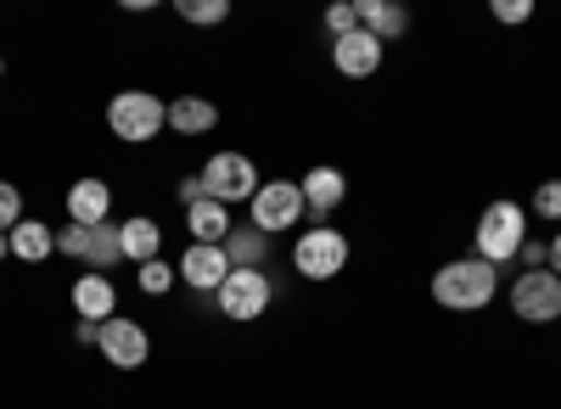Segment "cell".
I'll use <instances>...</instances> for the list:
<instances>
[{
    "mask_svg": "<svg viewBox=\"0 0 561 409\" xmlns=\"http://www.w3.org/2000/svg\"><path fill=\"white\" fill-rule=\"evenodd\" d=\"M147 353H152V337L140 320H124V314H113V320L102 326V359L113 371H140L147 365Z\"/></svg>",
    "mask_w": 561,
    "mask_h": 409,
    "instance_id": "obj_9",
    "label": "cell"
},
{
    "mask_svg": "<svg viewBox=\"0 0 561 409\" xmlns=\"http://www.w3.org/2000/svg\"><path fill=\"white\" fill-rule=\"evenodd\" d=\"M248 208H253V231H264V236H280V231H293V224L309 219L298 179H264Z\"/></svg>",
    "mask_w": 561,
    "mask_h": 409,
    "instance_id": "obj_6",
    "label": "cell"
},
{
    "mask_svg": "<svg viewBox=\"0 0 561 409\" xmlns=\"http://www.w3.org/2000/svg\"><path fill=\"white\" fill-rule=\"evenodd\" d=\"M18 224H23V191L12 186V179H0V231H18Z\"/></svg>",
    "mask_w": 561,
    "mask_h": 409,
    "instance_id": "obj_23",
    "label": "cell"
},
{
    "mask_svg": "<svg viewBox=\"0 0 561 409\" xmlns=\"http://www.w3.org/2000/svg\"><path fill=\"white\" fill-rule=\"evenodd\" d=\"M180 202H185V208L203 202V179H197V174H185V179H180Z\"/></svg>",
    "mask_w": 561,
    "mask_h": 409,
    "instance_id": "obj_29",
    "label": "cell"
},
{
    "mask_svg": "<svg viewBox=\"0 0 561 409\" xmlns=\"http://www.w3.org/2000/svg\"><path fill=\"white\" fill-rule=\"evenodd\" d=\"M135 281H140V292H147V297H163V292L180 281V269L163 264V258H152V264H140V269H135Z\"/></svg>",
    "mask_w": 561,
    "mask_h": 409,
    "instance_id": "obj_21",
    "label": "cell"
},
{
    "mask_svg": "<svg viewBox=\"0 0 561 409\" xmlns=\"http://www.w3.org/2000/svg\"><path fill=\"white\" fill-rule=\"evenodd\" d=\"M185 231H192V242H208V247H225V236L237 231V219H230V208H219V202H192L185 208Z\"/></svg>",
    "mask_w": 561,
    "mask_h": 409,
    "instance_id": "obj_17",
    "label": "cell"
},
{
    "mask_svg": "<svg viewBox=\"0 0 561 409\" xmlns=\"http://www.w3.org/2000/svg\"><path fill=\"white\" fill-rule=\"evenodd\" d=\"M354 12H359V28L377 34L382 45L410 28V7H399V0H354Z\"/></svg>",
    "mask_w": 561,
    "mask_h": 409,
    "instance_id": "obj_16",
    "label": "cell"
},
{
    "mask_svg": "<svg viewBox=\"0 0 561 409\" xmlns=\"http://www.w3.org/2000/svg\"><path fill=\"white\" fill-rule=\"evenodd\" d=\"M107 219H113V186L107 179H96V174L73 179L68 186V224H84L90 231V224H107Z\"/></svg>",
    "mask_w": 561,
    "mask_h": 409,
    "instance_id": "obj_13",
    "label": "cell"
},
{
    "mask_svg": "<svg viewBox=\"0 0 561 409\" xmlns=\"http://www.w3.org/2000/svg\"><path fill=\"white\" fill-rule=\"evenodd\" d=\"M298 186H304V208H309V219L325 224V213L343 208V197H348V174L332 168V163H314V168L298 179Z\"/></svg>",
    "mask_w": 561,
    "mask_h": 409,
    "instance_id": "obj_12",
    "label": "cell"
},
{
    "mask_svg": "<svg viewBox=\"0 0 561 409\" xmlns=\"http://www.w3.org/2000/svg\"><path fill=\"white\" fill-rule=\"evenodd\" d=\"M500 297V269L483 258H455L433 276V303L449 314H478Z\"/></svg>",
    "mask_w": 561,
    "mask_h": 409,
    "instance_id": "obj_1",
    "label": "cell"
},
{
    "mask_svg": "<svg viewBox=\"0 0 561 409\" xmlns=\"http://www.w3.org/2000/svg\"><path fill=\"white\" fill-rule=\"evenodd\" d=\"M550 269H556V276H561V231L550 236Z\"/></svg>",
    "mask_w": 561,
    "mask_h": 409,
    "instance_id": "obj_31",
    "label": "cell"
},
{
    "mask_svg": "<svg viewBox=\"0 0 561 409\" xmlns=\"http://www.w3.org/2000/svg\"><path fill=\"white\" fill-rule=\"evenodd\" d=\"M382 51H388V45H382L377 34L354 28V34L332 39V68H337L343 79H370V73L382 68Z\"/></svg>",
    "mask_w": 561,
    "mask_h": 409,
    "instance_id": "obj_10",
    "label": "cell"
},
{
    "mask_svg": "<svg viewBox=\"0 0 561 409\" xmlns=\"http://www.w3.org/2000/svg\"><path fill=\"white\" fill-rule=\"evenodd\" d=\"M174 12H180L185 23H197V28H214V23H225V17H230L225 0H180Z\"/></svg>",
    "mask_w": 561,
    "mask_h": 409,
    "instance_id": "obj_22",
    "label": "cell"
},
{
    "mask_svg": "<svg viewBox=\"0 0 561 409\" xmlns=\"http://www.w3.org/2000/svg\"><path fill=\"white\" fill-rule=\"evenodd\" d=\"M270 297H275V287H270V276H264V269H230V276H225V287L214 292L219 314H225V320H237V326L259 320V314L270 308Z\"/></svg>",
    "mask_w": 561,
    "mask_h": 409,
    "instance_id": "obj_8",
    "label": "cell"
},
{
    "mask_svg": "<svg viewBox=\"0 0 561 409\" xmlns=\"http://www.w3.org/2000/svg\"><path fill=\"white\" fill-rule=\"evenodd\" d=\"M225 258H230V269H264V258H270V236L264 231H230L225 236Z\"/></svg>",
    "mask_w": 561,
    "mask_h": 409,
    "instance_id": "obj_20",
    "label": "cell"
},
{
    "mask_svg": "<svg viewBox=\"0 0 561 409\" xmlns=\"http://www.w3.org/2000/svg\"><path fill=\"white\" fill-rule=\"evenodd\" d=\"M57 253L90 264V231H84V224H62V231H57Z\"/></svg>",
    "mask_w": 561,
    "mask_h": 409,
    "instance_id": "obj_24",
    "label": "cell"
},
{
    "mask_svg": "<svg viewBox=\"0 0 561 409\" xmlns=\"http://www.w3.org/2000/svg\"><path fill=\"white\" fill-rule=\"evenodd\" d=\"M118 242H124V264H135V269L163 253V231H158V219H147V213L118 219Z\"/></svg>",
    "mask_w": 561,
    "mask_h": 409,
    "instance_id": "obj_15",
    "label": "cell"
},
{
    "mask_svg": "<svg viewBox=\"0 0 561 409\" xmlns=\"http://www.w3.org/2000/svg\"><path fill=\"white\" fill-rule=\"evenodd\" d=\"M325 28H332V39L354 34V28H359V12H354V0H332V7H325Z\"/></svg>",
    "mask_w": 561,
    "mask_h": 409,
    "instance_id": "obj_25",
    "label": "cell"
},
{
    "mask_svg": "<svg viewBox=\"0 0 561 409\" xmlns=\"http://www.w3.org/2000/svg\"><path fill=\"white\" fill-rule=\"evenodd\" d=\"M0 258H12V236L7 231H0Z\"/></svg>",
    "mask_w": 561,
    "mask_h": 409,
    "instance_id": "obj_32",
    "label": "cell"
},
{
    "mask_svg": "<svg viewBox=\"0 0 561 409\" xmlns=\"http://www.w3.org/2000/svg\"><path fill=\"white\" fill-rule=\"evenodd\" d=\"M79 342H84V348H102V326H90V320H79Z\"/></svg>",
    "mask_w": 561,
    "mask_h": 409,
    "instance_id": "obj_30",
    "label": "cell"
},
{
    "mask_svg": "<svg viewBox=\"0 0 561 409\" xmlns=\"http://www.w3.org/2000/svg\"><path fill=\"white\" fill-rule=\"evenodd\" d=\"M494 17L500 23H528L534 17V0H494Z\"/></svg>",
    "mask_w": 561,
    "mask_h": 409,
    "instance_id": "obj_27",
    "label": "cell"
},
{
    "mask_svg": "<svg viewBox=\"0 0 561 409\" xmlns=\"http://www.w3.org/2000/svg\"><path fill=\"white\" fill-rule=\"evenodd\" d=\"M472 242H478V258L483 264H511L523 253V242H528V208L523 202H511V197H500V202H489L483 213H478V231H472Z\"/></svg>",
    "mask_w": 561,
    "mask_h": 409,
    "instance_id": "obj_2",
    "label": "cell"
},
{
    "mask_svg": "<svg viewBox=\"0 0 561 409\" xmlns=\"http://www.w3.org/2000/svg\"><path fill=\"white\" fill-rule=\"evenodd\" d=\"M219 124V107L208 102V96H180V102H169V129L174 135H208Z\"/></svg>",
    "mask_w": 561,
    "mask_h": 409,
    "instance_id": "obj_19",
    "label": "cell"
},
{
    "mask_svg": "<svg viewBox=\"0 0 561 409\" xmlns=\"http://www.w3.org/2000/svg\"><path fill=\"white\" fill-rule=\"evenodd\" d=\"M528 269H550V242H523V253H517Z\"/></svg>",
    "mask_w": 561,
    "mask_h": 409,
    "instance_id": "obj_28",
    "label": "cell"
},
{
    "mask_svg": "<svg viewBox=\"0 0 561 409\" xmlns=\"http://www.w3.org/2000/svg\"><path fill=\"white\" fill-rule=\"evenodd\" d=\"M197 179H203V197L208 202H219V208H237V202H253L259 197V163L253 157H242V152H214L203 168H197Z\"/></svg>",
    "mask_w": 561,
    "mask_h": 409,
    "instance_id": "obj_4",
    "label": "cell"
},
{
    "mask_svg": "<svg viewBox=\"0 0 561 409\" xmlns=\"http://www.w3.org/2000/svg\"><path fill=\"white\" fill-rule=\"evenodd\" d=\"M180 281L192 287V292H219L225 287V276H230V258H225V247H208V242H192L180 253Z\"/></svg>",
    "mask_w": 561,
    "mask_h": 409,
    "instance_id": "obj_11",
    "label": "cell"
},
{
    "mask_svg": "<svg viewBox=\"0 0 561 409\" xmlns=\"http://www.w3.org/2000/svg\"><path fill=\"white\" fill-rule=\"evenodd\" d=\"M293 269L304 281L343 276V269H348V236L332 231V224H309V231L298 236V247H293Z\"/></svg>",
    "mask_w": 561,
    "mask_h": 409,
    "instance_id": "obj_5",
    "label": "cell"
},
{
    "mask_svg": "<svg viewBox=\"0 0 561 409\" xmlns=\"http://www.w3.org/2000/svg\"><path fill=\"white\" fill-rule=\"evenodd\" d=\"M534 213L550 219V224H561V179H545V186L534 191Z\"/></svg>",
    "mask_w": 561,
    "mask_h": 409,
    "instance_id": "obj_26",
    "label": "cell"
},
{
    "mask_svg": "<svg viewBox=\"0 0 561 409\" xmlns=\"http://www.w3.org/2000/svg\"><path fill=\"white\" fill-rule=\"evenodd\" d=\"M107 129L124 147H147L169 129V102H158L152 90H118V96L107 102Z\"/></svg>",
    "mask_w": 561,
    "mask_h": 409,
    "instance_id": "obj_3",
    "label": "cell"
},
{
    "mask_svg": "<svg viewBox=\"0 0 561 409\" xmlns=\"http://www.w3.org/2000/svg\"><path fill=\"white\" fill-rule=\"evenodd\" d=\"M113 308H118V292H113L107 276H79V281H73V314H79V320L107 326Z\"/></svg>",
    "mask_w": 561,
    "mask_h": 409,
    "instance_id": "obj_14",
    "label": "cell"
},
{
    "mask_svg": "<svg viewBox=\"0 0 561 409\" xmlns=\"http://www.w3.org/2000/svg\"><path fill=\"white\" fill-rule=\"evenodd\" d=\"M0 73H7V62H0Z\"/></svg>",
    "mask_w": 561,
    "mask_h": 409,
    "instance_id": "obj_33",
    "label": "cell"
},
{
    "mask_svg": "<svg viewBox=\"0 0 561 409\" xmlns=\"http://www.w3.org/2000/svg\"><path fill=\"white\" fill-rule=\"evenodd\" d=\"M511 314L528 326L561 320V276L556 269H523V276L511 281Z\"/></svg>",
    "mask_w": 561,
    "mask_h": 409,
    "instance_id": "obj_7",
    "label": "cell"
},
{
    "mask_svg": "<svg viewBox=\"0 0 561 409\" xmlns=\"http://www.w3.org/2000/svg\"><path fill=\"white\" fill-rule=\"evenodd\" d=\"M51 253H57V231L45 219H23L18 231H12V258L18 264H45Z\"/></svg>",
    "mask_w": 561,
    "mask_h": 409,
    "instance_id": "obj_18",
    "label": "cell"
}]
</instances>
